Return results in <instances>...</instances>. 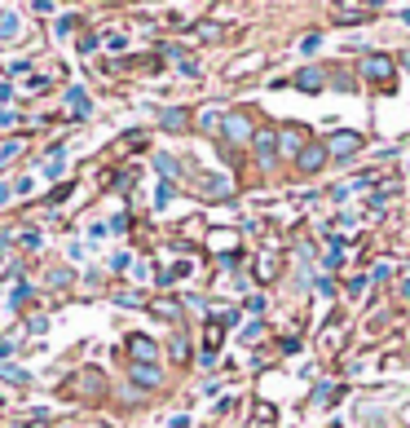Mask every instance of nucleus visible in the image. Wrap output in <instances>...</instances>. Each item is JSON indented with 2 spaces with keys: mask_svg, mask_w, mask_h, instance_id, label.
Here are the masks:
<instances>
[{
  "mask_svg": "<svg viewBox=\"0 0 410 428\" xmlns=\"http://www.w3.org/2000/svg\"><path fill=\"white\" fill-rule=\"evenodd\" d=\"M128 358L137 366H154V362H159V344L137 331V336H128Z\"/></svg>",
  "mask_w": 410,
  "mask_h": 428,
  "instance_id": "obj_1",
  "label": "nucleus"
},
{
  "mask_svg": "<svg viewBox=\"0 0 410 428\" xmlns=\"http://www.w3.org/2000/svg\"><path fill=\"white\" fill-rule=\"evenodd\" d=\"M296 163H300V172H322V168H327V146H322V141H309V146H300Z\"/></svg>",
  "mask_w": 410,
  "mask_h": 428,
  "instance_id": "obj_2",
  "label": "nucleus"
},
{
  "mask_svg": "<svg viewBox=\"0 0 410 428\" xmlns=\"http://www.w3.org/2000/svg\"><path fill=\"white\" fill-rule=\"evenodd\" d=\"M362 75H366V80H375V84H384V89H389L393 84V62H389V57H366V62H362Z\"/></svg>",
  "mask_w": 410,
  "mask_h": 428,
  "instance_id": "obj_3",
  "label": "nucleus"
},
{
  "mask_svg": "<svg viewBox=\"0 0 410 428\" xmlns=\"http://www.w3.org/2000/svg\"><path fill=\"white\" fill-rule=\"evenodd\" d=\"M251 146H256L260 163H274V154H278V133H274V128H260V133H251Z\"/></svg>",
  "mask_w": 410,
  "mask_h": 428,
  "instance_id": "obj_4",
  "label": "nucleus"
},
{
  "mask_svg": "<svg viewBox=\"0 0 410 428\" xmlns=\"http://www.w3.org/2000/svg\"><path fill=\"white\" fill-rule=\"evenodd\" d=\"M357 150H362L357 133H331V141H327V154H335V159H348V154H357Z\"/></svg>",
  "mask_w": 410,
  "mask_h": 428,
  "instance_id": "obj_5",
  "label": "nucleus"
},
{
  "mask_svg": "<svg viewBox=\"0 0 410 428\" xmlns=\"http://www.w3.org/2000/svg\"><path fill=\"white\" fill-rule=\"evenodd\" d=\"M199 190L208 199H230L234 195V181H230V177H199Z\"/></svg>",
  "mask_w": 410,
  "mask_h": 428,
  "instance_id": "obj_6",
  "label": "nucleus"
},
{
  "mask_svg": "<svg viewBox=\"0 0 410 428\" xmlns=\"http://www.w3.org/2000/svg\"><path fill=\"white\" fill-rule=\"evenodd\" d=\"M128 375H132V384H137V389H159V380H163L159 371H154V366H137V362H132Z\"/></svg>",
  "mask_w": 410,
  "mask_h": 428,
  "instance_id": "obj_7",
  "label": "nucleus"
},
{
  "mask_svg": "<svg viewBox=\"0 0 410 428\" xmlns=\"http://www.w3.org/2000/svg\"><path fill=\"white\" fill-rule=\"evenodd\" d=\"M225 133H230V141H247L251 137L247 115H225Z\"/></svg>",
  "mask_w": 410,
  "mask_h": 428,
  "instance_id": "obj_8",
  "label": "nucleus"
},
{
  "mask_svg": "<svg viewBox=\"0 0 410 428\" xmlns=\"http://www.w3.org/2000/svg\"><path fill=\"white\" fill-rule=\"evenodd\" d=\"M322 84H327V75H322L318 66H309V71H300V75H296V89H305V93H318Z\"/></svg>",
  "mask_w": 410,
  "mask_h": 428,
  "instance_id": "obj_9",
  "label": "nucleus"
},
{
  "mask_svg": "<svg viewBox=\"0 0 410 428\" xmlns=\"http://www.w3.org/2000/svg\"><path fill=\"white\" fill-rule=\"evenodd\" d=\"M375 9L371 5H340V22H362V18H371Z\"/></svg>",
  "mask_w": 410,
  "mask_h": 428,
  "instance_id": "obj_10",
  "label": "nucleus"
},
{
  "mask_svg": "<svg viewBox=\"0 0 410 428\" xmlns=\"http://www.w3.org/2000/svg\"><path fill=\"white\" fill-rule=\"evenodd\" d=\"M66 106H71L75 115H89V111H93V106H89V98H84L80 89H71V93H66Z\"/></svg>",
  "mask_w": 410,
  "mask_h": 428,
  "instance_id": "obj_11",
  "label": "nucleus"
},
{
  "mask_svg": "<svg viewBox=\"0 0 410 428\" xmlns=\"http://www.w3.org/2000/svg\"><path fill=\"white\" fill-rule=\"evenodd\" d=\"M18 35V14H0V40H14Z\"/></svg>",
  "mask_w": 410,
  "mask_h": 428,
  "instance_id": "obj_12",
  "label": "nucleus"
},
{
  "mask_svg": "<svg viewBox=\"0 0 410 428\" xmlns=\"http://www.w3.org/2000/svg\"><path fill=\"white\" fill-rule=\"evenodd\" d=\"M172 199H177V186H172V181H159V190H154V204H159V208H168Z\"/></svg>",
  "mask_w": 410,
  "mask_h": 428,
  "instance_id": "obj_13",
  "label": "nucleus"
},
{
  "mask_svg": "<svg viewBox=\"0 0 410 428\" xmlns=\"http://www.w3.org/2000/svg\"><path fill=\"white\" fill-rule=\"evenodd\" d=\"M181 124H186V111H163V128H172V133H181Z\"/></svg>",
  "mask_w": 410,
  "mask_h": 428,
  "instance_id": "obj_14",
  "label": "nucleus"
},
{
  "mask_svg": "<svg viewBox=\"0 0 410 428\" xmlns=\"http://www.w3.org/2000/svg\"><path fill=\"white\" fill-rule=\"evenodd\" d=\"M159 172L168 177V181H177V177H181V163H177V159H168V154H163V159H159Z\"/></svg>",
  "mask_w": 410,
  "mask_h": 428,
  "instance_id": "obj_15",
  "label": "nucleus"
},
{
  "mask_svg": "<svg viewBox=\"0 0 410 428\" xmlns=\"http://www.w3.org/2000/svg\"><path fill=\"white\" fill-rule=\"evenodd\" d=\"M18 150H22V141H5V150H0V163H9V159H18Z\"/></svg>",
  "mask_w": 410,
  "mask_h": 428,
  "instance_id": "obj_16",
  "label": "nucleus"
},
{
  "mask_svg": "<svg viewBox=\"0 0 410 428\" xmlns=\"http://www.w3.org/2000/svg\"><path fill=\"white\" fill-rule=\"evenodd\" d=\"M111 265H115V269H119V274H128V269H132V256H128V252H119V256H115V260H111Z\"/></svg>",
  "mask_w": 410,
  "mask_h": 428,
  "instance_id": "obj_17",
  "label": "nucleus"
},
{
  "mask_svg": "<svg viewBox=\"0 0 410 428\" xmlns=\"http://www.w3.org/2000/svg\"><path fill=\"white\" fill-rule=\"evenodd\" d=\"M115 305H124V309H137V292H124V296H119Z\"/></svg>",
  "mask_w": 410,
  "mask_h": 428,
  "instance_id": "obj_18",
  "label": "nucleus"
},
{
  "mask_svg": "<svg viewBox=\"0 0 410 428\" xmlns=\"http://www.w3.org/2000/svg\"><path fill=\"white\" fill-rule=\"evenodd\" d=\"M402 296H406V301H410V278H406V283H402Z\"/></svg>",
  "mask_w": 410,
  "mask_h": 428,
  "instance_id": "obj_19",
  "label": "nucleus"
},
{
  "mask_svg": "<svg viewBox=\"0 0 410 428\" xmlns=\"http://www.w3.org/2000/svg\"><path fill=\"white\" fill-rule=\"evenodd\" d=\"M406 62H410V57H406Z\"/></svg>",
  "mask_w": 410,
  "mask_h": 428,
  "instance_id": "obj_20",
  "label": "nucleus"
}]
</instances>
